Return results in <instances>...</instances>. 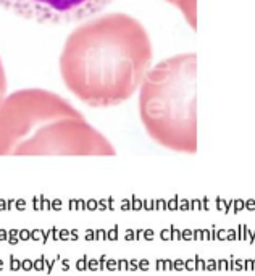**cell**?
<instances>
[{"label": "cell", "instance_id": "13", "mask_svg": "<svg viewBox=\"0 0 255 276\" xmlns=\"http://www.w3.org/2000/svg\"><path fill=\"white\" fill-rule=\"evenodd\" d=\"M252 270V259L244 260V271H250Z\"/></svg>", "mask_w": 255, "mask_h": 276}, {"label": "cell", "instance_id": "1", "mask_svg": "<svg viewBox=\"0 0 255 276\" xmlns=\"http://www.w3.org/2000/svg\"><path fill=\"white\" fill-rule=\"evenodd\" d=\"M152 58V41L139 20L120 12L96 15L66 37L60 74L68 91L82 103L110 108L134 96Z\"/></svg>", "mask_w": 255, "mask_h": 276}, {"label": "cell", "instance_id": "4", "mask_svg": "<svg viewBox=\"0 0 255 276\" xmlns=\"http://www.w3.org/2000/svg\"><path fill=\"white\" fill-rule=\"evenodd\" d=\"M111 142L89 125L84 115L65 116L44 125L20 149L18 157L68 155V157H113Z\"/></svg>", "mask_w": 255, "mask_h": 276}, {"label": "cell", "instance_id": "5", "mask_svg": "<svg viewBox=\"0 0 255 276\" xmlns=\"http://www.w3.org/2000/svg\"><path fill=\"white\" fill-rule=\"evenodd\" d=\"M113 0H0L10 13L41 24H70L96 16Z\"/></svg>", "mask_w": 255, "mask_h": 276}, {"label": "cell", "instance_id": "17", "mask_svg": "<svg viewBox=\"0 0 255 276\" xmlns=\"http://www.w3.org/2000/svg\"><path fill=\"white\" fill-rule=\"evenodd\" d=\"M207 268H208V270H216V260H208Z\"/></svg>", "mask_w": 255, "mask_h": 276}, {"label": "cell", "instance_id": "7", "mask_svg": "<svg viewBox=\"0 0 255 276\" xmlns=\"http://www.w3.org/2000/svg\"><path fill=\"white\" fill-rule=\"evenodd\" d=\"M7 87H8L7 74H5V68H3L2 58H0V100H2V99L7 96Z\"/></svg>", "mask_w": 255, "mask_h": 276}, {"label": "cell", "instance_id": "9", "mask_svg": "<svg viewBox=\"0 0 255 276\" xmlns=\"http://www.w3.org/2000/svg\"><path fill=\"white\" fill-rule=\"evenodd\" d=\"M226 241H238V231L236 229H228L226 231Z\"/></svg>", "mask_w": 255, "mask_h": 276}, {"label": "cell", "instance_id": "6", "mask_svg": "<svg viewBox=\"0 0 255 276\" xmlns=\"http://www.w3.org/2000/svg\"><path fill=\"white\" fill-rule=\"evenodd\" d=\"M165 2L174 5L179 12L186 18L187 24L195 29L197 27V8H195V0H165Z\"/></svg>", "mask_w": 255, "mask_h": 276}, {"label": "cell", "instance_id": "20", "mask_svg": "<svg viewBox=\"0 0 255 276\" xmlns=\"http://www.w3.org/2000/svg\"><path fill=\"white\" fill-rule=\"evenodd\" d=\"M194 263H195L194 260H189V262H187V268H189V270H194V268H195Z\"/></svg>", "mask_w": 255, "mask_h": 276}, {"label": "cell", "instance_id": "3", "mask_svg": "<svg viewBox=\"0 0 255 276\" xmlns=\"http://www.w3.org/2000/svg\"><path fill=\"white\" fill-rule=\"evenodd\" d=\"M71 103L45 89H23L0 100V157H18L20 149L44 125L78 115Z\"/></svg>", "mask_w": 255, "mask_h": 276}, {"label": "cell", "instance_id": "18", "mask_svg": "<svg viewBox=\"0 0 255 276\" xmlns=\"http://www.w3.org/2000/svg\"><path fill=\"white\" fill-rule=\"evenodd\" d=\"M233 268H234V255H231L229 260H228V270L233 271Z\"/></svg>", "mask_w": 255, "mask_h": 276}, {"label": "cell", "instance_id": "12", "mask_svg": "<svg viewBox=\"0 0 255 276\" xmlns=\"http://www.w3.org/2000/svg\"><path fill=\"white\" fill-rule=\"evenodd\" d=\"M247 241L250 244H253V241H255V229H247Z\"/></svg>", "mask_w": 255, "mask_h": 276}, {"label": "cell", "instance_id": "19", "mask_svg": "<svg viewBox=\"0 0 255 276\" xmlns=\"http://www.w3.org/2000/svg\"><path fill=\"white\" fill-rule=\"evenodd\" d=\"M218 210H226V202H223L221 199H218Z\"/></svg>", "mask_w": 255, "mask_h": 276}, {"label": "cell", "instance_id": "11", "mask_svg": "<svg viewBox=\"0 0 255 276\" xmlns=\"http://www.w3.org/2000/svg\"><path fill=\"white\" fill-rule=\"evenodd\" d=\"M216 270H228V260L221 259L216 262Z\"/></svg>", "mask_w": 255, "mask_h": 276}, {"label": "cell", "instance_id": "10", "mask_svg": "<svg viewBox=\"0 0 255 276\" xmlns=\"http://www.w3.org/2000/svg\"><path fill=\"white\" fill-rule=\"evenodd\" d=\"M244 270V260L242 259H234V268L233 271H242Z\"/></svg>", "mask_w": 255, "mask_h": 276}, {"label": "cell", "instance_id": "22", "mask_svg": "<svg viewBox=\"0 0 255 276\" xmlns=\"http://www.w3.org/2000/svg\"><path fill=\"white\" fill-rule=\"evenodd\" d=\"M252 270H255V259H252Z\"/></svg>", "mask_w": 255, "mask_h": 276}, {"label": "cell", "instance_id": "15", "mask_svg": "<svg viewBox=\"0 0 255 276\" xmlns=\"http://www.w3.org/2000/svg\"><path fill=\"white\" fill-rule=\"evenodd\" d=\"M216 237H218L220 241H226V231H224V229L216 231Z\"/></svg>", "mask_w": 255, "mask_h": 276}, {"label": "cell", "instance_id": "16", "mask_svg": "<svg viewBox=\"0 0 255 276\" xmlns=\"http://www.w3.org/2000/svg\"><path fill=\"white\" fill-rule=\"evenodd\" d=\"M195 266H197V268H200V270H205L207 268V263L204 260H200V259H197V265Z\"/></svg>", "mask_w": 255, "mask_h": 276}, {"label": "cell", "instance_id": "14", "mask_svg": "<svg viewBox=\"0 0 255 276\" xmlns=\"http://www.w3.org/2000/svg\"><path fill=\"white\" fill-rule=\"evenodd\" d=\"M245 208H247V210H255V200H247L245 202Z\"/></svg>", "mask_w": 255, "mask_h": 276}, {"label": "cell", "instance_id": "21", "mask_svg": "<svg viewBox=\"0 0 255 276\" xmlns=\"http://www.w3.org/2000/svg\"><path fill=\"white\" fill-rule=\"evenodd\" d=\"M210 237V233L208 231H204V239H208Z\"/></svg>", "mask_w": 255, "mask_h": 276}, {"label": "cell", "instance_id": "2", "mask_svg": "<svg viewBox=\"0 0 255 276\" xmlns=\"http://www.w3.org/2000/svg\"><path fill=\"white\" fill-rule=\"evenodd\" d=\"M195 53H179L150 68L139 87V116L150 139L173 152H197Z\"/></svg>", "mask_w": 255, "mask_h": 276}, {"label": "cell", "instance_id": "8", "mask_svg": "<svg viewBox=\"0 0 255 276\" xmlns=\"http://www.w3.org/2000/svg\"><path fill=\"white\" fill-rule=\"evenodd\" d=\"M233 204H234V213H238V212H241V210H244V208H245V202L241 200V199L234 200Z\"/></svg>", "mask_w": 255, "mask_h": 276}]
</instances>
